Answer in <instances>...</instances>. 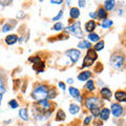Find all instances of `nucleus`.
Instances as JSON below:
<instances>
[{
    "instance_id": "nucleus-14",
    "label": "nucleus",
    "mask_w": 126,
    "mask_h": 126,
    "mask_svg": "<svg viewBox=\"0 0 126 126\" xmlns=\"http://www.w3.org/2000/svg\"><path fill=\"white\" fill-rule=\"evenodd\" d=\"M96 26H97V23H96V21L94 20H88L87 22L85 23V25H84V27H85V31L87 32V33H94V31L96 30Z\"/></svg>"
},
{
    "instance_id": "nucleus-43",
    "label": "nucleus",
    "mask_w": 126,
    "mask_h": 126,
    "mask_svg": "<svg viewBox=\"0 0 126 126\" xmlns=\"http://www.w3.org/2000/svg\"><path fill=\"white\" fill-rule=\"evenodd\" d=\"M46 126H50V125H46Z\"/></svg>"
},
{
    "instance_id": "nucleus-21",
    "label": "nucleus",
    "mask_w": 126,
    "mask_h": 126,
    "mask_svg": "<svg viewBox=\"0 0 126 126\" xmlns=\"http://www.w3.org/2000/svg\"><path fill=\"white\" fill-rule=\"evenodd\" d=\"M19 117H20V119L23 120V121H29V111H27V109L24 107V108H20L19 110Z\"/></svg>"
},
{
    "instance_id": "nucleus-40",
    "label": "nucleus",
    "mask_w": 126,
    "mask_h": 126,
    "mask_svg": "<svg viewBox=\"0 0 126 126\" xmlns=\"http://www.w3.org/2000/svg\"><path fill=\"white\" fill-rule=\"evenodd\" d=\"M85 1H83V0H79L78 1V4H79V6L80 7H85Z\"/></svg>"
},
{
    "instance_id": "nucleus-8",
    "label": "nucleus",
    "mask_w": 126,
    "mask_h": 126,
    "mask_svg": "<svg viewBox=\"0 0 126 126\" xmlns=\"http://www.w3.org/2000/svg\"><path fill=\"white\" fill-rule=\"evenodd\" d=\"M110 113L115 118H121L124 113V107L120 103H112L110 106Z\"/></svg>"
},
{
    "instance_id": "nucleus-7",
    "label": "nucleus",
    "mask_w": 126,
    "mask_h": 126,
    "mask_svg": "<svg viewBox=\"0 0 126 126\" xmlns=\"http://www.w3.org/2000/svg\"><path fill=\"white\" fill-rule=\"evenodd\" d=\"M65 56L68 57L70 59V61H72V63H77L79 61V59H80L81 57V52L77 48H70L68 50H66L65 52Z\"/></svg>"
},
{
    "instance_id": "nucleus-42",
    "label": "nucleus",
    "mask_w": 126,
    "mask_h": 126,
    "mask_svg": "<svg viewBox=\"0 0 126 126\" xmlns=\"http://www.w3.org/2000/svg\"><path fill=\"white\" fill-rule=\"evenodd\" d=\"M2 98H3V94H0V105H1V102H2Z\"/></svg>"
},
{
    "instance_id": "nucleus-2",
    "label": "nucleus",
    "mask_w": 126,
    "mask_h": 126,
    "mask_svg": "<svg viewBox=\"0 0 126 126\" xmlns=\"http://www.w3.org/2000/svg\"><path fill=\"white\" fill-rule=\"evenodd\" d=\"M47 94H48V86L46 84H38L35 86L31 96L32 99L35 101H41L47 99Z\"/></svg>"
},
{
    "instance_id": "nucleus-35",
    "label": "nucleus",
    "mask_w": 126,
    "mask_h": 126,
    "mask_svg": "<svg viewBox=\"0 0 126 126\" xmlns=\"http://www.w3.org/2000/svg\"><path fill=\"white\" fill-rule=\"evenodd\" d=\"M62 16H63V11H60L59 13L57 14V16H55V17L53 18V21L55 22H59V20L62 18Z\"/></svg>"
},
{
    "instance_id": "nucleus-16",
    "label": "nucleus",
    "mask_w": 126,
    "mask_h": 126,
    "mask_svg": "<svg viewBox=\"0 0 126 126\" xmlns=\"http://www.w3.org/2000/svg\"><path fill=\"white\" fill-rule=\"evenodd\" d=\"M44 68H45V63L43 62V61H40V62H38V63H35V64H33V69L37 74L43 73Z\"/></svg>"
},
{
    "instance_id": "nucleus-27",
    "label": "nucleus",
    "mask_w": 126,
    "mask_h": 126,
    "mask_svg": "<svg viewBox=\"0 0 126 126\" xmlns=\"http://www.w3.org/2000/svg\"><path fill=\"white\" fill-rule=\"evenodd\" d=\"M104 48V41L103 40H100V41H98L96 44H94V46L93 47V49L94 50V52H99V50H102Z\"/></svg>"
},
{
    "instance_id": "nucleus-3",
    "label": "nucleus",
    "mask_w": 126,
    "mask_h": 126,
    "mask_svg": "<svg viewBox=\"0 0 126 126\" xmlns=\"http://www.w3.org/2000/svg\"><path fill=\"white\" fill-rule=\"evenodd\" d=\"M64 33L67 34V35L68 34L73 35V36H75L78 39H82L84 37V34L81 30V22L80 21H76V22H74L73 24H70L67 27H65Z\"/></svg>"
},
{
    "instance_id": "nucleus-29",
    "label": "nucleus",
    "mask_w": 126,
    "mask_h": 126,
    "mask_svg": "<svg viewBox=\"0 0 126 126\" xmlns=\"http://www.w3.org/2000/svg\"><path fill=\"white\" fill-rule=\"evenodd\" d=\"M53 30L56 32H61L63 30V23L62 22H55V24L53 25Z\"/></svg>"
},
{
    "instance_id": "nucleus-4",
    "label": "nucleus",
    "mask_w": 126,
    "mask_h": 126,
    "mask_svg": "<svg viewBox=\"0 0 126 126\" xmlns=\"http://www.w3.org/2000/svg\"><path fill=\"white\" fill-rule=\"evenodd\" d=\"M84 105L88 110H92L94 108H100L101 106L103 105V101L96 96H89V97L85 98Z\"/></svg>"
},
{
    "instance_id": "nucleus-5",
    "label": "nucleus",
    "mask_w": 126,
    "mask_h": 126,
    "mask_svg": "<svg viewBox=\"0 0 126 126\" xmlns=\"http://www.w3.org/2000/svg\"><path fill=\"white\" fill-rule=\"evenodd\" d=\"M98 59V54L94 52L93 48L88 49L87 52H86V55L83 59V63H82L81 65V68H86V67H89V66H92L94 62L97 61Z\"/></svg>"
},
{
    "instance_id": "nucleus-41",
    "label": "nucleus",
    "mask_w": 126,
    "mask_h": 126,
    "mask_svg": "<svg viewBox=\"0 0 126 126\" xmlns=\"http://www.w3.org/2000/svg\"><path fill=\"white\" fill-rule=\"evenodd\" d=\"M67 83H68V84H73V83H74V79H72V78L67 79Z\"/></svg>"
},
{
    "instance_id": "nucleus-39",
    "label": "nucleus",
    "mask_w": 126,
    "mask_h": 126,
    "mask_svg": "<svg viewBox=\"0 0 126 126\" xmlns=\"http://www.w3.org/2000/svg\"><path fill=\"white\" fill-rule=\"evenodd\" d=\"M49 2H50V3H53V4H57V5H60L61 3H63L62 0H59V1H55V0H50Z\"/></svg>"
},
{
    "instance_id": "nucleus-17",
    "label": "nucleus",
    "mask_w": 126,
    "mask_h": 126,
    "mask_svg": "<svg viewBox=\"0 0 126 126\" xmlns=\"http://www.w3.org/2000/svg\"><path fill=\"white\" fill-rule=\"evenodd\" d=\"M96 14H97V18L100 19V20H105V19H107V16H108V13L103 7H99L98 11L96 12Z\"/></svg>"
},
{
    "instance_id": "nucleus-31",
    "label": "nucleus",
    "mask_w": 126,
    "mask_h": 126,
    "mask_svg": "<svg viewBox=\"0 0 126 126\" xmlns=\"http://www.w3.org/2000/svg\"><path fill=\"white\" fill-rule=\"evenodd\" d=\"M5 87H4V80H3V77L1 76V74H0V94H3L5 93Z\"/></svg>"
},
{
    "instance_id": "nucleus-18",
    "label": "nucleus",
    "mask_w": 126,
    "mask_h": 126,
    "mask_svg": "<svg viewBox=\"0 0 126 126\" xmlns=\"http://www.w3.org/2000/svg\"><path fill=\"white\" fill-rule=\"evenodd\" d=\"M92 46H93L92 43H90L88 40H83V39H82V40L78 43V47L80 49H86V50H88V49L92 48Z\"/></svg>"
},
{
    "instance_id": "nucleus-20",
    "label": "nucleus",
    "mask_w": 126,
    "mask_h": 126,
    "mask_svg": "<svg viewBox=\"0 0 126 126\" xmlns=\"http://www.w3.org/2000/svg\"><path fill=\"white\" fill-rule=\"evenodd\" d=\"M68 93H69L70 96H72V98H74V99H77L78 97L81 96L80 90H79L78 88H76V87H74V86H70V87H68Z\"/></svg>"
},
{
    "instance_id": "nucleus-26",
    "label": "nucleus",
    "mask_w": 126,
    "mask_h": 126,
    "mask_svg": "<svg viewBox=\"0 0 126 126\" xmlns=\"http://www.w3.org/2000/svg\"><path fill=\"white\" fill-rule=\"evenodd\" d=\"M65 119H66L65 112L63 111L62 109H58V111H57V113H56V121L61 122V121H64Z\"/></svg>"
},
{
    "instance_id": "nucleus-36",
    "label": "nucleus",
    "mask_w": 126,
    "mask_h": 126,
    "mask_svg": "<svg viewBox=\"0 0 126 126\" xmlns=\"http://www.w3.org/2000/svg\"><path fill=\"white\" fill-rule=\"evenodd\" d=\"M90 122H92V117L88 116V117H86L85 119H84V121H83V125L87 126V125H89V124H90Z\"/></svg>"
},
{
    "instance_id": "nucleus-6",
    "label": "nucleus",
    "mask_w": 126,
    "mask_h": 126,
    "mask_svg": "<svg viewBox=\"0 0 126 126\" xmlns=\"http://www.w3.org/2000/svg\"><path fill=\"white\" fill-rule=\"evenodd\" d=\"M125 63V57L123 55H120V54H115V55H111L110 57V65L113 69H121L123 67Z\"/></svg>"
},
{
    "instance_id": "nucleus-23",
    "label": "nucleus",
    "mask_w": 126,
    "mask_h": 126,
    "mask_svg": "<svg viewBox=\"0 0 126 126\" xmlns=\"http://www.w3.org/2000/svg\"><path fill=\"white\" fill-rule=\"evenodd\" d=\"M80 111V106L78 104H75V103H72L69 105V113L70 115H77Z\"/></svg>"
},
{
    "instance_id": "nucleus-12",
    "label": "nucleus",
    "mask_w": 126,
    "mask_h": 126,
    "mask_svg": "<svg viewBox=\"0 0 126 126\" xmlns=\"http://www.w3.org/2000/svg\"><path fill=\"white\" fill-rule=\"evenodd\" d=\"M100 94H101V98L102 99H105V100H110V98L112 97V94H111V90H110L108 87H103L100 89Z\"/></svg>"
},
{
    "instance_id": "nucleus-9",
    "label": "nucleus",
    "mask_w": 126,
    "mask_h": 126,
    "mask_svg": "<svg viewBox=\"0 0 126 126\" xmlns=\"http://www.w3.org/2000/svg\"><path fill=\"white\" fill-rule=\"evenodd\" d=\"M92 77H93V73L90 70H84V72H81L78 75V80L84 82V81L89 80Z\"/></svg>"
},
{
    "instance_id": "nucleus-38",
    "label": "nucleus",
    "mask_w": 126,
    "mask_h": 126,
    "mask_svg": "<svg viewBox=\"0 0 126 126\" xmlns=\"http://www.w3.org/2000/svg\"><path fill=\"white\" fill-rule=\"evenodd\" d=\"M89 17L93 18V20H96V19H98V18H97L96 12H92V13H89Z\"/></svg>"
},
{
    "instance_id": "nucleus-22",
    "label": "nucleus",
    "mask_w": 126,
    "mask_h": 126,
    "mask_svg": "<svg viewBox=\"0 0 126 126\" xmlns=\"http://www.w3.org/2000/svg\"><path fill=\"white\" fill-rule=\"evenodd\" d=\"M112 24H113V21L111 20V19H105V20H103L100 23V26L103 30H107L110 26H112Z\"/></svg>"
},
{
    "instance_id": "nucleus-15",
    "label": "nucleus",
    "mask_w": 126,
    "mask_h": 126,
    "mask_svg": "<svg viewBox=\"0 0 126 126\" xmlns=\"http://www.w3.org/2000/svg\"><path fill=\"white\" fill-rule=\"evenodd\" d=\"M115 6H116V1L115 0H106V1H104V6H103V9L107 12H110V11H112L113 9H115Z\"/></svg>"
},
{
    "instance_id": "nucleus-1",
    "label": "nucleus",
    "mask_w": 126,
    "mask_h": 126,
    "mask_svg": "<svg viewBox=\"0 0 126 126\" xmlns=\"http://www.w3.org/2000/svg\"><path fill=\"white\" fill-rule=\"evenodd\" d=\"M32 110H33V117L38 122H41L47 120L52 116V112L54 110V104L47 99L36 101L32 106Z\"/></svg>"
},
{
    "instance_id": "nucleus-24",
    "label": "nucleus",
    "mask_w": 126,
    "mask_h": 126,
    "mask_svg": "<svg viewBox=\"0 0 126 126\" xmlns=\"http://www.w3.org/2000/svg\"><path fill=\"white\" fill-rule=\"evenodd\" d=\"M85 90H87V92H94V88H96V86H94V82L93 80H87L85 83V86H84Z\"/></svg>"
},
{
    "instance_id": "nucleus-32",
    "label": "nucleus",
    "mask_w": 126,
    "mask_h": 126,
    "mask_svg": "<svg viewBox=\"0 0 126 126\" xmlns=\"http://www.w3.org/2000/svg\"><path fill=\"white\" fill-rule=\"evenodd\" d=\"M9 105H10V107H11L12 109H16V108H18V107H19L18 101H17V100H15V99L11 100V101L9 102Z\"/></svg>"
},
{
    "instance_id": "nucleus-13",
    "label": "nucleus",
    "mask_w": 126,
    "mask_h": 126,
    "mask_svg": "<svg viewBox=\"0 0 126 126\" xmlns=\"http://www.w3.org/2000/svg\"><path fill=\"white\" fill-rule=\"evenodd\" d=\"M109 116H110V110L107 107H103L102 109H100V113H99V117L102 121H107L109 119Z\"/></svg>"
},
{
    "instance_id": "nucleus-10",
    "label": "nucleus",
    "mask_w": 126,
    "mask_h": 126,
    "mask_svg": "<svg viewBox=\"0 0 126 126\" xmlns=\"http://www.w3.org/2000/svg\"><path fill=\"white\" fill-rule=\"evenodd\" d=\"M115 99L119 103H125L126 102V93L124 90H118L115 93Z\"/></svg>"
},
{
    "instance_id": "nucleus-37",
    "label": "nucleus",
    "mask_w": 126,
    "mask_h": 126,
    "mask_svg": "<svg viewBox=\"0 0 126 126\" xmlns=\"http://www.w3.org/2000/svg\"><path fill=\"white\" fill-rule=\"evenodd\" d=\"M58 86H59V87H60L62 90H65V89H66V85H65V83H63V82H59Z\"/></svg>"
},
{
    "instance_id": "nucleus-19",
    "label": "nucleus",
    "mask_w": 126,
    "mask_h": 126,
    "mask_svg": "<svg viewBox=\"0 0 126 126\" xmlns=\"http://www.w3.org/2000/svg\"><path fill=\"white\" fill-rule=\"evenodd\" d=\"M69 17L73 20H77V19L80 17V10L78 7H72L69 10Z\"/></svg>"
},
{
    "instance_id": "nucleus-33",
    "label": "nucleus",
    "mask_w": 126,
    "mask_h": 126,
    "mask_svg": "<svg viewBox=\"0 0 126 126\" xmlns=\"http://www.w3.org/2000/svg\"><path fill=\"white\" fill-rule=\"evenodd\" d=\"M29 61L31 63H33V64H35V63H38V62H40L42 60H41V58L39 57V56H33V57H30L29 58Z\"/></svg>"
},
{
    "instance_id": "nucleus-30",
    "label": "nucleus",
    "mask_w": 126,
    "mask_h": 126,
    "mask_svg": "<svg viewBox=\"0 0 126 126\" xmlns=\"http://www.w3.org/2000/svg\"><path fill=\"white\" fill-rule=\"evenodd\" d=\"M12 29H13V26H12L9 22H6V23H4V24L2 25L1 32H2V33H7V32H10Z\"/></svg>"
},
{
    "instance_id": "nucleus-11",
    "label": "nucleus",
    "mask_w": 126,
    "mask_h": 126,
    "mask_svg": "<svg viewBox=\"0 0 126 126\" xmlns=\"http://www.w3.org/2000/svg\"><path fill=\"white\" fill-rule=\"evenodd\" d=\"M18 39H19V37L15 34L7 35V36L5 37V39H4V42H5L6 45H14L15 43L18 41Z\"/></svg>"
},
{
    "instance_id": "nucleus-25",
    "label": "nucleus",
    "mask_w": 126,
    "mask_h": 126,
    "mask_svg": "<svg viewBox=\"0 0 126 126\" xmlns=\"http://www.w3.org/2000/svg\"><path fill=\"white\" fill-rule=\"evenodd\" d=\"M87 38H88V41L90 43H92V42L97 43L98 41H100V36L98 34H96V33H90V34H88Z\"/></svg>"
},
{
    "instance_id": "nucleus-34",
    "label": "nucleus",
    "mask_w": 126,
    "mask_h": 126,
    "mask_svg": "<svg viewBox=\"0 0 126 126\" xmlns=\"http://www.w3.org/2000/svg\"><path fill=\"white\" fill-rule=\"evenodd\" d=\"M55 38H57V40H67V39H68V35L65 34V33H61L60 35H58V36L55 37Z\"/></svg>"
},
{
    "instance_id": "nucleus-28",
    "label": "nucleus",
    "mask_w": 126,
    "mask_h": 126,
    "mask_svg": "<svg viewBox=\"0 0 126 126\" xmlns=\"http://www.w3.org/2000/svg\"><path fill=\"white\" fill-rule=\"evenodd\" d=\"M56 96H57V90H56V88H54V87H52V88H48V94H47V99H54V98H56Z\"/></svg>"
}]
</instances>
